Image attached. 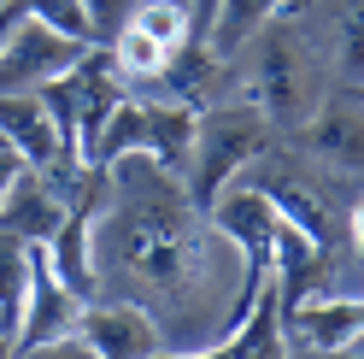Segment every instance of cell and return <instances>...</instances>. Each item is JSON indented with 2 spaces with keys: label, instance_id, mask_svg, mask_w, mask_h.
Listing matches in <instances>:
<instances>
[{
  "label": "cell",
  "instance_id": "cell-1",
  "mask_svg": "<svg viewBox=\"0 0 364 359\" xmlns=\"http://www.w3.org/2000/svg\"><path fill=\"white\" fill-rule=\"evenodd\" d=\"M95 295L135 301L171 353H200L235 330L241 259L147 153L106 165V200L95 218Z\"/></svg>",
  "mask_w": 364,
  "mask_h": 359
},
{
  "label": "cell",
  "instance_id": "cell-2",
  "mask_svg": "<svg viewBox=\"0 0 364 359\" xmlns=\"http://www.w3.org/2000/svg\"><path fill=\"white\" fill-rule=\"evenodd\" d=\"M270 147V118L253 106V100H218L194 118V147H188V165H182V194L194 200L200 212L212 207V200L247 177Z\"/></svg>",
  "mask_w": 364,
  "mask_h": 359
},
{
  "label": "cell",
  "instance_id": "cell-3",
  "mask_svg": "<svg viewBox=\"0 0 364 359\" xmlns=\"http://www.w3.org/2000/svg\"><path fill=\"white\" fill-rule=\"evenodd\" d=\"M247 48H253V106L270 124H306L317 112V71L300 30H288L277 12Z\"/></svg>",
  "mask_w": 364,
  "mask_h": 359
},
{
  "label": "cell",
  "instance_id": "cell-4",
  "mask_svg": "<svg viewBox=\"0 0 364 359\" xmlns=\"http://www.w3.org/2000/svg\"><path fill=\"white\" fill-rule=\"evenodd\" d=\"M36 95H41V106L53 112L59 136L71 142L77 160L88 165V153H95V136H100L106 112L118 106L129 88H124V77H118V65H112L106 48H82V59L71 65V71H59L53 83H41Z\"/></svg>",
  "mask_w": 364,
  "mask_h": 359
},
{
  "label": "cell",
  "instance_id": "cell-5",
  "mask_svg": "<svg viewBox=\"0 0 364 359\" xmlns=\"http://www.w3.org/2000/svg\"><path fill=\"white\" fill-rule=\"evenodd\" d=\"M0 142L36 171H53V177H77L82 171L77 147L59 136V124H53V112L41 106V95H0Z\"/></svg>",
  "mask_w": 364,
  "mask_h": 359
},
{
  "label": "cell",
  "instance_id": "cell-6",
  "mask_svg": "<svg viewBox=\"0 0 364 359\" xmlns=\"http://www.w3.org/2000/svg\"><path fill=\"white\" fill-rule=\"evenodd\" d=\"M82 59V41H65L53 30L18 18L12 36L0 41V95H36L41 83H53L59 71H71Z\"/></svg>",
  "mask_w": 364,
  "mask_h": 359
},
{
  "label": "cell",
  "instance_id": "cell-7",
  "mask_svg": "<svg viewBox=\"0 0 364 359\" xmlns=\"http://www.w3.org/2000/svg\"><path fill=\"white\" fill-rule=\"evenodd\" d=\"M77 342L95 353V359H147L165 348V335H159V324L147 318L135 301H82L77 312Z\"/></svg>",
  "mask_w": 364,
  "mask_h": 359
},
{
  "label": "cell",
  "instance_id": "cell-8",
  "mask_svg": "<svg viewBox=\"0 0 364 359\" xmlns=\"http://www.w3.org/2000/svg\"><path fill=\"white\" fill-rule=\"evenodd\" d=\"M77 177H82V171H77ZM77 177H53V171L18 165L6 200H0V230H12V236H24V241H36V248H41V241L59 230L65 207H71Z\"/></svg>",
  "mask_w": 364,
  "mask_h": 359
},
{
  "label": "cell",
  "instance_id": "cell-9",
  "mask_svg": "<svg viewBox=\"0 0 364 359\" xmlns=\"http://www.w3.org/2000/svg\"><path fill=\"white\" fill-rule=\"evenodd\" d=\"M358 330H364V306L358 295H347V288H323V295H306L282 306V342L294 348H358Z\"/></svg>",
  "mask_w": 364,
  "mask_h": 359
},
{
  "label": "cell",
  "instance_id": "cell-10",
  "mask_svg": "<svg viewBox=\"0 0 364 359\" xmlns=\"http://www.w3.org/2000/svg\"><path fill=\"white\" fill-rule=\"evenodd\" d=\"M77 312H82V301L48 271V259H41V248H36L30 288H24V306H18V324H12V348L24 353V348H41V342L71 335L77 330Z\"/></svg>",
  "mask_w": 364,
  "mask_h": 359
},
{
  "label": "cell",
  "instance_id": "cell-11",
  "mask_svg": "<svg viewBox=\"0 0 364 359\" xmlns=\"http://www.w3.org/2000/svg\"><path fill=\"white\" fill-rule=\"evenodd\" d=\"M194 118H200V106L188 100H176V95H141V153L159 165V171H171L182 177V165H188V147H194Z\"/></svg>",
  "mask_w": 364,
  "mask_h": 359
},
{
  "label": "cell",
  "instance_id": "cell-12",
  "mask_svg": "<svg viewBox=\"0 0 364 359\" xmlns=\"http://www.w3.org/2000/svg\"><path fill=\"white\" fill-rule=\"evenodd\" d=\"M282 6L288 0H218V12H212V24L200 30V41H206L212 59H241L247 41H253Z\"/></svg>",
  "mask_w": 364,
  "mask_h": 359
},
{
  "label": "cell",
  "instance_id": "cell-13",
  "mask_svg": "<svg viewBox=\"0 0 364 359\" xmlns=\"http://www.w3.org/2000/svg\"><path fill=\"white\" fill-rule=\"evenodd\" d=\"M311 147L317 153H329V160L341 165V171H358V95L347 100V95H335V100H323L311 112Z\"/></svg>",
  "mask_w": 364,
  "mask_h": 359
},
{
  "label": "cell",
  "instance_id": "cell-14",
  "mask_svg": "<svg viewBox=\"0 0 364 359\" xmlns=\"http://www.w3.org/2000/svg\"><path fill=\"white\" fill-rule=\"evenodd\" d=\"M30 265H36V241L0 230V324H18V306H24V288H30Z\"/></svg>",
  "mask_w": 364,
  "mask_h": 359
},
{
  "label": "cell",
  "instance_id": "cell-15",
  "mask_svg": "<svg viewBox=\"0 0 364 359\" xmlns=\"http://www.w3.org/2000/svg\"><path fill=\"white\" fill-rule=\"evenodd\" d=\"M106 53H112V65H118V77L124 83H135V77H165V65H171V53L159 48L153 36H141L135 24H124L118 36L106 41Z\"/></svg>",
  "mask_w": 364,
  "mask_h": 359
},
{
  "label": "cell",
  "instance_id": "cell-16",
  "mask_svg": "<svg viewBox=\"0 0 364 359\" xmlns=\"http://www.w3.org/2000/svg\"><path fill=\"white\" fill-rule=\"evenodd\" d=\"M129 24L141 30V36H153L165 53H182V41H188L194 18H188V6H182V0H135Z\"/></svg>",
  "mask_w": 364,
  "mask_h": 359
},
{
  "label": "cell",
  "instance_id": "cell-17",
  "mask_svg": "<svg viewBox=\"0 0 364 359\" xmlns=\"http://www.w3.org/2000/svg\"><path fill=\"white\" fill-rule=\"evenodd\" d=\"M18 12H24L30 24L65 36V41L95 48V24H88V6H82V0H18Z\"/></svg>",
  "mask_w": 364,
  "mask_h": 359
},
{
  "label": "cell",
  "instance_id": "cell-18",
  "mask_svg": "<svg viewBox=\"0 0 364 359\" xmlns=\"http://www.w3.org/2000/svg\"><path fill=\"white\" fill-rule=\"evenodd\" d=\"M18 359H95V353H88V348L77 342V330H71V335H59V342H41V348H24Z\"/></svg>",
  "mask_w": 364,
  "mask_h": 359
},
{
  "label": "cell",
  "instance_id": "cell-19",
  "mask_svg": "<svg viewBox=\"0 0 364 359\" xmlns=\"http://www.w3.org/2000/svg\"><path fill=\"white\" fill-rule=\"evenodd\" d=\"M18 165H24V160H18V153H12L6 142H0V200H6V189H12V177H18Z\"/></svg>",
  "mask_w": 364,
  "mask_h": 359
},
{
  "label": "cell",
  "instance_id": "cell-20",
  "mask_svg": "<svg viewBox=\"0 0 364 359\" xmlns=\"http://www.w3.org/2000/svg\"><path fill=\"white\" fill-rule=\"evenodd\" d=\"M182 6H188L194 30H206V24H212V12H218V0H182Z\"/></svg>",
  "mask_w": 364,
  "mask_h": 359
},
{
  "label": "cell",
  "instance_id": "cell-21",
  "mask_svg": "<svg viewBox=\"0 0 364 359\" xmlns=\"http://www.w3.org/2000/svg\"><path fill=\"white\" fill-rule=\"evenodd\" d=\"M18 18H24V12H18V0H6V6H0V41L12 36V24H18Z\"/></svg>",
  "mask_w": 364,
  "mask_h": 359
},
{
  "label": "cell",
  "instance_id": "cell-22",
  "mask_svg": "<svg viewBox=\"0 0 364 359\" xmlns=\"http://www.w3.org/2000/svg\"><path fill=\"white\" fill-rule=\"evenodd\" d=\"M0 359H18V348H12V330L0 324Z\"/></svg>",
  "mask_w": 364,
  "mask_h": 359
},
{
  "label": "cell",
  "instance_id": "cell-23",
  "mask_svg": "<svg viewBox=\"0 0 364 359\" xmlns=\"http://www.w3.org/2000/svg\"><path fill=\"white\" fill-rule=\"evenodd\" d=\"M147 359H200V353H171V348H159V353H147Z\"/></svg>",
  "mask_w": 364,
  "mask_h": 359
},
{
  "label": "cell",
  "instance_id": "cell-24",
  "mask_svg": "<svg viewBox=\"0 0 364 359\" xmlns=\"http://www.w3.org/2000/svg\"><path fill=\"white\" fill-rule=\"evenodd\" d=\"M294 6H306V0H294Z\"/></svg>",
  "mask_w": 364,
  "mask_h": 359
},
{
  "label": "cell",
  "instance_id": "cell-25",
  "mask_svg": "<svg viewBox=\"0 0 364 359\" xmlns=\"http://www.w3.org/2000/svg\"><path fill=\"white\" fill-rule=\"evenodd\" d=\"M0 6H6V0H0Z\"/></svg>",
  "mask_w": 364,
  "mask_h": 359
}]
</instances>
